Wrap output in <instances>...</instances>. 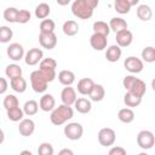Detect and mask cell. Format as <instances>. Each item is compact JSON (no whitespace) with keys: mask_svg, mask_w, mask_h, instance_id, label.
Instances as JSON below:
<instances>
[{"mask_svg":"<svg viewBox=\"0 0 155 155\" xmlns=\"http://www.w3.org/2000/svg\"><path fill=\"white\" fill-rule=\"evenodd\" d=\"M97 6L98 0H75L71 4V12L80 19H88L92 17Z\"/></svg>","mask_w":155,"mask_h":155,"instance_id":"obj_1","label":"cell"},{"mask_svg":"<svg viewBox=\"0 0 155 155\" xmlns=\"http://www.w3.org/2000/svg\"><path fill=\"white\" fill-rule=\"evenodd\" d=\"M73 116H74L73 108L69 105H65V104H61V105L56 107V109L53 111H51L50 121L54 126H61V125L65 124L67 121H69L70 119H73Z\"/></svg>","mask_w":155,"mask_h":155,"instance_id":"obj_2","label":"cell"},{"mask_svg":"<svg viewBox=\"0 0 155 155\" xmlns=\"http://www.w3.org/2000/svg\"><path fill=\"white\" fill-rule=\"evenodd\" d=\"M29 78H30V85H31V88L34 90V92L44 93L47 90L48 81L46 80V78L42 75V73L39 69L31 71Z\"/></svg>","mask_w":155,"mask_h":155,"instance_id":"obj_3","label":"cell"},{"mask_svg":"<svg viewBox=\"0 0 155 155\" xmlns=\"http://www.w3.org/2000/svg\"><path fill=\"white\" fill-rule=\"evenodd\" d=\"M137 144L143 150L151 149L154 147V144H155V136H154V133L151 131H149V130H142L137 134Z\"/></svg>","mask_w":155,"mask_h":155,"instance_id":"obj_4","label":"cell"},{"mask_svg":"<svg viewBox=\"0 0 155 155\" xmlns=\"http://www.w3.org/2000/svg\"><path fill=\"white\" fill-rule=\"evenodd\" d=\"M98 142L103 147H111L116 140V133L110 127H103L98 132Z\"/></svg>","mask_w":155,"mask_h":155,"instance_id":"obj_5","label":"cell"},{"mask_svg":"<svg viewBox=\"0 0 155 155\" xmlns=\"http://www.w3.org/2000/svg\"><path fill=\"white\" fill-rule=\"evenodd\" d=\"M64 136L70 140H79L84 134V127L79 122H70L64 126Z\"/></svg>","mask_w":155,"mask_h":155,"instance_id":"obj_6","label":"cell"},{"mask_svg":"<svg viewBox=\"0 0 155 155\" xmlns=\"http://www.w3.org/2000/svg\"><path fill=\"white\" fill-rule=\"evenodd\" d=\"M124 67L125 69L131 73L132 75L133 74H139L140 71H143V68H144V62L142 61V58H138L136 56H130L125 59L124 62Z\"/></svg>","mask_w":155,"mask_h":155,"instance_id":"obj_7","label":"cell"},{"mask_svg":"<svg viewBox=\"0 0 155 155\" xmlns=\"http://www.w3.org/2000/svg\"><path fill=\"white\" fill-rule=\"evenodd\" d=\"M42 59H44V52L38 47H33L28 52H25L24 62L27 65H36L38 63L40 64Z\"/></svg>","mask_w":155,"mask_h":155,"instance_id":"obj_8","label":"cell"},{"mask_svg":"<svg viewBox=\"0 0 155 155\" xmlns=\"http://www.w3.org/2000/svg\"><path fill=\"white\" fill-rule=\"evenodd\" d=\"M6 52H7V56L10 57V59H12L15 62H18V61H21V59H23L25 57L24 48L19 42L10 44L7 50H6Z\"/></svg>","mask_w":155,"mask_h":155,"instance_id":"obj_9","label":"cell"},{"mask_svg":"<svg viewBox=\"0 0 155 155\" xmlns=\"http://www.w3.org/2000/svg\"><path fill=\"white\" fill-rule=\"evenodd\" d=\"M57 35L54 33H40L39 34V42L46 50H52L57 45Z\"/></svg>","mask_w":155,"mask_h":155,"instance_id":"obj_10","label":"cell"},{"mask_svg":"<svg viewBox=\"0 0 155 155\" xmlns=\"http://www.w3.org/2000/svg\"><path fill=\"white\" fill-rule=\"evenodd\" d=\"M61 99H62V103L65 104V105H69L71 107L73 104H75L78 97H76V90L71 86H65L62 92H61Z\"/></svg>","mask_w":155,"mask_h":155,"instance_id":"obj_11","label":"cell"},{"mask_svg":"<svg viewBox=\"0 0 155 155\" xmlns=\"http://www.w3.org/2000/svg\"><path fill=\"white\" fill-rule=\"evenodd\" d=\"M90 45H91V47H92L93 50H96V51H103L104 48H107L108 39H107L105 35L93 33V34L90 36Z\"/></svg>","mask_w":155,"mask_h":155,"instance_id":"obj_12","label":"cell"},{"mask_svg":"<svg viewBox=\"0 0 155 155\" xmlns=\"http://www.w3.org/2000/svg\"><path fill=\"white\" fill-rule=\"evenodd\" d=\"M94 81L91 78H82L78 81V86L76 90L82 96H90V93L92 92L93 87H94Z\"/></svg>","mask_w":155,"mask_h":155,"instance_id":"obj_13","label":"cell"},{"mask_svg":"<svg viewBox=\"0 0 155 155\" xmlns=\"http://www.w3.org/2000/svg\"><path fill=\"white\" fill-rule=\"evenodd\" d=\"M138 5V0H115L114 8L120 15H126L130 12L131 7Z\"/></svg>","mask_w":155,"mask_h":155,"instance_id":"obj_14","label":"cell"},{"mask_svg":"<svg viewBox=\"0 0 155 155\" xmlns=\"http://www.w3.org/2000/svg\"><path fill=\"white\" fill-rule=\"evenodd\" d=\"M115 40H116V45L117 46H120V47H127L133 41V34H132L131 30L126 29V30H122V31L116 33Z\"/></svg>","mask_w":155,"mask_h":155,"instance_id":"obj_15","label":"cell"},{"mask_svg":"<svg viewBox=\"0 0 155 155\" xmlns=\"http://www.w3.org/2000/svg\"><path fill=\"white\" fill-rule=\"evenodd\" d=\"M39 105H40V109L42 111H46V113L53 111L56 109V99H54V97L51 93H45L40 98Z\"/></svg>","mask_w":155,"mask_h":155,"instance_id":"obj_16","label":"cell"},{"mask_svg":"<svg viewBox=\"0 0 155 155\" xmlns=\"http://www.w3.org/2000/svg\"><path fill=\"white\" fill-rule=\"evenodd\" d=\"M35 131V122L31 119H23L18 125V132L23 137H29Z\"/></svg>","mask_w":155,"mask_h":155,"instance_id":"obj_17","label":"cell"},{"mask_svg":"<svg viewBox=\"0 0 155 155\" xmlns=\"http://www.w3.org/2000/svg\"><path fill=\"white\" fill-rule=\"evenodd\" d=\"M121 54H122V51H121V47L117 46V45H110L107 51H105V58L108 62L110 63H115L117 62L120 58H121Z\"/></svg>","mask_w":155,"mask_h":155,"instance_id":"obj_18","label":"cell"},{"mask_svg":"<svg viewBox=\"0 0 155 155\" xmlns=\"http://www.w3.org/2000/svg\"><path fill=\"white\" fill-rule=\"evenodd\" d=\"M75 110L80 114H87L91 111L92 109V103H91V99H87L85 97H81V98H78L75 104Z\"/></svg>","mask_w":155,"mask_h":155,"instance_id":"obj_19","label":"cell"},{"mask_svg":"<svg viewBox=\"0 0 155 155\" xmlns=\"http://www.w3.org/2000/svg\"><path fill=\"white\" fill-rule=\"evenodd\" d=\"M136 13H137V17L140 19V21H150L151 17H153V10L149 5L147 4H140L138 5L137 10H136Z\"/></svg>","mask_w":155,"mask_h":155,"instance_id":"obj_20","label":"cell"},{"mask_svg":"<svg viewBox=\"0 0 155 155\" xmlns=\"http://www.w3.org/2000/svg\"><path fill=\"white\" fill-rule=\"evenodd\" d=\"M58 81L64 86H71L75 82V74L71 70L63 69L58 73Z\"/></svg>","mask_w":155,"mask_h":155,"instance_id":"obj_21","label":"cell"},{"mask_svg":"<svg viewBox=\"0 0 155 155\" xmlns=\"http://www.w3.org/2000/svg\"><path fill=\"white\" fill-rule=\"evenodd\" d=\"M109 27H110V30L115 31V34H116L119 31L126 30L128 28V24L122 17H113L109 22Z\"/></svg>","mask_w":155,"mask_h":155,"instance_id":"obj_22","label":"cell"},{"mask_svg":"<svg viewBox=\"0 0 155 155\" xmlns=\"http://www.w3.org/2000/svg\"><path fill=\"white\" fill-rule=\"evenodd\" d=\"M127 92H131L132 94H134V96H137L139 98H143V96L147 92V85H145V82L142 79L137 78V80L134 81V84L132 85V87Z\"/></svg>","mask_w":155,"mask_h":155,"instance_id":"obj_23","label":"cell"},{"mask_svg":"<svg viewBox=\"0 0 155 155\" xmlns=\"http://www.w3.org/2000/svg\"><path fill=\"white\" fill-rule=\"evenodd\" d=\"M62 30L65 35L68 36H74L79 33V24L74 19H68L63 23V27H62Z\"/></svg>","mask_w":155,"mask_h":155,"instance_id":"obj_24","label":"cell"},{"mask_svg":"<svg viewBox=\"0 0 155 155\" xmlns=\"http://www.w3.org/2000/svg\"><path fill=\"white\" fill-rule=\"evenodd\" d=\"M10 86H11V88H12L15 92H18V93L25 92V90H27V87H28L25 79L22 78V76L10 80Z\"/></svg>","mask_w":155,"mask_h":155,"instance_id":"obj_25","label":"cell"},{"mask_svg":"<svg viewBox=\"0 0 155 155\" xmlns=\"http://www.w3.org/2000/svg\"><path fill=\"white\" fill-rule=\"evenodd\" d=\"M117 119L124 124H131L134 120V111L131 108H122L117 113Z\"/></svg>","mask_w":155,"mask_h":155,"instance_id":"obj_26","label":"cell"},{"mask_svg":"<svg viewBox=\"0 0 155 155\" xmlns=\"http://www.w3.org/2000/svg\"><path fill=\"white\" fill-rule=\"evenodd\" d=\"M51 13V7L46 2H40L36 7H35V17L39 19H46Z\"/></svg>","mask_w":155,"mask_h":155,"instance_id":"obj_27","label":"cell"},{"mask_svg":"<svg viewBox=\"0 0 155 155\" xmlns=\"http://www.w3.org/2000/svg\"><path fill=\"white\" fill-rule=\"evenodd\" d=\"M105 97V90L101 84H96L92 92L90 93V99L92 102H101Z\"/></svg>","mask_w":155,"mask_h":155,"instance_id":"obj_28","label":"cell"},{"mask_svg":"<svg viewBox=\"0 0 155 155\" xmlns=\"http://www.w3.org/2000/svg\"><path fill=\"white\" fill-rule=\"evenodd\" d=\"M93 28V33H97V34H102V35H105L108 36L109 33H110V27H109V23L104 22V21H96L92 25Z\"/></svg>","mask_w":155,"mask_h":155,"instance_id":"obj_29","label":"cell"},{"mask_svg":"<svg viewBox=\"0 0 155 155\" xmlns=\"http://www.w3.org/2000/svg\"><path fill=\"white\" fill-rule=\"evenodd\" d=\"M5 74L7 78H10V80L19 78V76H22V68H21V65H18L16 63L8 64L5 69Z\"/></svg>","mask_w":155,"mask_h":155,"instance_id":"obj_30","label":"cell"},{"mask_svg":"<svg viewBox=\"0 0 155 155\" xmlns=\"http://www.w3.org/2000/svg\"><path fill=\"white\" fill-rule=\"evenodd\" d=\"M39 108H40V105H39V103H38L36 101L29 99V101H27V102L24 103V105H23V111H24V114H25L27 116H33V115H35V114L38 113Z\"/></svg>","mask_w":155,"mask_h":155,"instance_id":"obj_31","label":"cell"},{"mask_svg":"<svg viewBox=\"0 0 155 155\" xmlns=\"http://www.w3.org/2000/svg\"><path fill=\"white\" fill-rule=\"evenodd\" d=\"M124 103L126 104L127 108H131V109H132V108L138 107V105L142 103V98H139V97L132 94L131 92H126L125 96H124Z\"/></svg>","mask_w":155,"mask_h":155,"instance_id":"obj_32","label":"cell"},{"mask_svg":"<svg viewBox=\"0 0 155 155\" xmlns=\"http://www.w3.org/2000/svg\"><path fill=\"white\" fill-rule=\"evenodd\" d=\"M25 114H24L23 109L19 108V107H16V108H12V109L7 110V117H8V120H11L13 122H17V121L21 122L23 120V116Z\"/></svg>","mask_w":155,"mask_h":155,"instance_id":"obj_33","label":"cell"},{"mask_svg":"<svg viewBox=\"0 0 155 155\" xmlns=\"http://www.w3.org/2000/svg\"><path fill=\"white\" fill-rule=\"evenodd\" d=\"M142 61L145 63H153L155 62V47L147 46L142 50Z\"/></svg>","mask_w":155,"mask_h":155,"instance_id":"obj_34","label":"cell"},{"mask_svg":"<svg viewBox=\"0 0 155 155\" xmlns=\"http://www.w3.org/2000/svg\"><path fill=\"white\" fill-rule=\"evenodd\" d=\"M2 105H4V108L7 111V110H10L12 108L19 107V101H18V98L15 94H6L4 101H2Z\"/></svg>","mask_w":155,"mask_h":155,"instance_id":"obj_35","label":"cell"},{"mask_svg":"<svg viewBox=\"0 0 155 155\" xmlns=\"http://www.w3.org/2000/svg\"><path fill=\"white\" fill-rule=\"evenodd\" d=\"M18 12L19 10H17L16 7H7L4 11V18L5 21L10 22V23H17V17H18Z\"/></svg>","mask_w":155,"mask_h":155,"instance_id":"obj_36","label":"cell"},{"mask_svg":"<svg viewBox=\"0 0 155 155\" xmlns=\"http://www.w3.org/2000/svg\"><path fill=\"white\" fill-rule=\"evenodd\" d=\"M40 33H54V28H56V23L54 21L46 18L44 21L40 22Z\"/></svg>","mask_w":155,"mask_h":155,"instance_id":"obj_37","label":"cell"},{"mask_svg":"<svg viewBox=\"0 0 155 155\" xmlns=\"http://www.w3.org/2000/svg\"><path fill=\"white\" fill-rule=\"evenodd\" d=\"M13 36V31L10 27L7 25H1L0 27V41L2 44H6L8 42Z\"/></svg>","mask_w":155,"mask_h":155,"instance_id":"obj_38","label":"cell"},{"mask_svg":"<svg viewBox=\"0 0 155 155\" xmlns=\"http://www.w3.org/2000/svg\"><path fill=\"white\" fill-rule=\"evenodd\" d=\"M53 153H54V149L52 144L47 142L41 143L38 148V155H53Z\"/></svg>","mask_w":155,"mask_h":155,"instance_id":"obj_39","label":"cell"},{"mask_svg":"<svg viewBox=\"0 0 155 155\" xmlns=\"http://www.w3.org/2000/svg\"><path fill=\"white\" fill-rule=\"evenodd\" d=\"M57 68V62L56 59L48 57V58H44L41 61V63L39 64V69H52V70H56Z\"/></svg>","mask_w":155,"mask_h":155,"instance_id":"obj_40","label":"cell"},{"mask_svg":"<svg viewBox=\"0 0 155 155\" xmlns=\"http://www.w3.org/2000/svg\"><path fill=\"white\" fill-rule=\"evenodd\" d=\"M30 18H31V13L28 10H19L18 17H17V23L25 24V23H28L30 21Z\"/></svg>","mask_w":155,"mask_h":155,"instance_id":"obj_41","label":"cell"},{"mask_svg":"<svg viewBox=\"0 0 155 155\" xmlns=\"http://www.w3.org/2000/svg\"><path fill=\"white\" fill-rule=\"evenodd\" d=\"M136 80H137V78H136L134 75H132V74L126 75V76L124 78V80H122V86H124V88H125L126 91H128V90L132 87V85L134 84Z\"/></svg>","mask_w":155,"mask_h":155,"instance_id":"obj_42","label":"cell"},{"mask_svg":"<svg viewBox=\"0 0 155 155\" xmlns=\"http://www.w3.org/2000/svg\"><path fill=\"white\" fill-rule=\"evenodd\" d=\"M108 155H127V151H126L125 148L115 145V147L110 148V150L108 151Z\"/></svg>","mask_w":155,"mask_h":155,"instance_id":"obj_43","label":"cell"},{"mask_svg":"<svg viewBox=\"0 0 155 155\" xmlns=\"http://www.w3.org/2000/svg\"><path fill=\"white\" fill-rule=\"evenodd\" d=\"M7 87H8L7 80L5 78H0V93L4 94L6 92V90H7Z\"/></svg>","mask_w":155,"mask_h":155,"instance_id":"obj_44","label":"cell"},{"mask_svg":"<svg viewBox=\"0 0 155 155\" xmlns=\"http://www.w3.org/2000/svg\"><path fill=\"white\" fill-rule=\"evenodd\" d=\"M58 155H74V151L69 148H63L58 151Z\"/></svg>","mask_w":155,"mask_h":155,"instance_id":"obj_45","label":"cell"},{"mask_svg":"<svg viewBox=\"0 0 155 155\" xmlns=\"http://www.w3.org/2000/svg\"><path fill=\"white\" fill-rule=\"evenodd\" d=\"M19 155H33V153L29 151V150H22V151L19 153Z\"/></svg>","mask_w":155,"mask_h":155,"instance_id":"obj_46","label":"cell"},{"mask_svg":"<svg viewBox=\"0 0 155 155\" xmlns=\"http://www.w3.org/2000/svg\"><path fill=\"white\" fill-rule=\"evenodd\" d=\"M151 87H153V90L155 91V78L151 80Z\"/></svg>","mask_w":155,"mask_h":155,"instance_id":"obj_47","label":"cell"},{"mask_svg":"<svg viewBox=\"0 0 155 155\" xmlns=\"http://www.w3.org/2000/svg\"><path fill=\"white\" fill-rule=\"evenodd\" d=\"M138 155H148V154H147V153H145V151H142V153H139V154H138Z\"/></svg>","mask_w":155,"mask_h":155,"instance_id":"obj_48","label":"cell"}]
</instances>
